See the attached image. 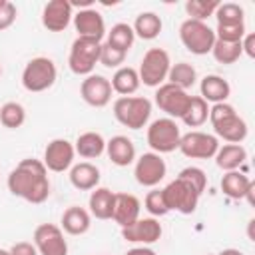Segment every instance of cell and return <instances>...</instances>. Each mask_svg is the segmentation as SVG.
<instances>
[{
	"instance_id": "6da1fadb",
	"label": "cell",
	"mask_w": 255,
	"mask_h": 255,
	"mask_svg": "<svg viewBox=\"0 0 255 255\" xmlns=\"http://www.w3.org/2000/svg\"><path fill=\"white\" fill-rule=\"evenodd\" d=\"M6 185L12 195L28 203H44L50 197L48 169L40 159H34V157L22 159L8 173Z\"/></svg>"
},
{
	"instance_id": "7a4b0ae2",
	"label": "cell",
	"mask_w": 255,
	"mask_h": 255,
	"mask_svg": "<svg viewBox=\"0 0 255 255\" xmlns=\"http://www.w3.org/2000/svg\"><path fill=\"white\" fill-rule=\"evenodd\" d=\"M209 122L213 126L215 137H221L227 143H241L247 137V122L227 102L213 104L209 108Z\"/></svg>"
},
{
	"instance_id": "3957f363",
	"label": "cell",
	"mask_w": 255,
	"mask_h": 255,
	"mask_svg": "<svg viewBox=\"0 0 255 255\" xmlns=\"http://www.w3.org/2000/svg\"><path fill=\"white\" fill-rule=\"evenodd\" d=\"M151 102L141 96H120L114 102V118L129 129H141L149 122Z\"/></svg>"
},
{
	"instance_id": "277c9868",
	"label": "cell",
	"mask_w": 255,
	"mask_h": 255,
	"mask_svg": "<svg viewBox=\"0 0 255 255\" xmlns=\"http://www.w3.org/2000/svg\"><path fill=\"white\" fill-rule=\"evenodd\" d=\"M58 70L56 64L46 58V56H36L32 58L24 70H22V86L28 92H46L56 84Z\"/></svg>"
},
{
	"instance_id": "5b68a950",
	"label": "cell",
	"mask_w": 255,
	"mask_h": 255,
	"mask_svg": "<svg viewBox=\"0 0 255 255\" xmlns=\"http://www.w3.org/2000/svg\"><path fill=\"white\" fill-rule=\"evenodd\" d=\"M161 193H163V201H165L167 209L169 211H179L183 215L193 213L197 209V203H199V197H201V193L189 181H185L179 175L173 181H169L161 189Z\"/></svg>"
},
{
	"instance_id": "8992f818",
	"label": "cell",
	"mask_w": 255,
	"mask_h": 255,
	"mask_svg": "<svg viewBox=\"0 0 255 255\" xmlns=\"http://www.w3.org/2000/svg\"><path fill=\"white\" fill-rule=\"evenodd\" d=\"M179 40L187 52H191L195 56H205L211 52V48L215 44V32H213V28L207 26V22L187 18L179 26Z\"/></svg>"
},
{
	"instance_id": "52a82bcc",
	"label": "cell",
	"mask_w": 255,
	"mask_h": 255,
	"mask_svg": "<svg viewBox=\"0 0 255 255\" xmlns=\"http://www.w3.org/2000/svg\"><path fill=\"white\" fill-rule=\"evenodd\" d=\"M100 50H102V42L94 40V38H76L72 42L70 48V56H68V66L76 76H90L96 68V64H100Z\"/></svg>"
},
{
	"instance_id": "ba28073f",
	"label": "cell",
	"mask_w": 255,
	"mask_h": 255,
	"mask_svg": "<svg viewBox=\"0 0 255 255\" xmlns=\"http://www.w3.org/2000/svg\"><path fill=\"white\" fill-rule=\"evenodd\" d=\"M169 68H171L169 54L163 48H149L139 62V70H137L139 82L149 88H159L161 84H165Z\"/></svg>"
},
{
	"instance_id": "9c48e42d",
	"label": "cell",
	"mask_w": 255,
	"mask_h": 255,
	"mask_svg": "<svg viewBox=\"0 0 255 255\" xmlns=\"http://www.w3.org/2000/svg\"><path fill=\"white\" fill-rule=\"evenodd\" d=\"M181 139V131L175 120L171 118H159L153 120L147 128V145L155 153H169L175 151Z\"/></svg>"
},
{
	"instance_id": "30bf717a",
	"label": "cell",
	"mask_w": 255,
	"mask_h": 255,
	"mask_svg": "<svg viewBox=\"0 0 255 255\" xmlns=\"http://www.w3.org/2000/svg\"><path fill=\"white\" fill-rule=\"evenodd\" d=\"M177 149L191 159H211L219 149V139L205 131H187L181 135Z\"/></svg>"
},
{
	"instance_id": "8fae6325",
	"label": "cell",
	"mask_w": 255,
	"mask_h": 255,
	"mask_svg": "<svg viewBox=\"0 0 255 255\" xmlns=\"http://www.w3.org/2000/svg\"><path fill=\"white\" fill-rule=\"evenodd\" d=\"M189 100H191V96L185 90H181V88H177L173 84H167V82L161 84L155 90V104H157V108L161 112H165L167 118H171V120L173 118L181 120V116L185 114V110L189 106Z\"/></svg>"
},
{
	"instance_id": "7c38bea8",
	"label": "cell",
	"mask_w": 255,
	"mask_h": 255,
	"mask_svg": "<svg viewBox=\"0 0 255 255\" xmlns=\"http://www.w3.org/2000/svg\"><path fill=\"white\" fill-rule=\"evenodd\" d=\"M165 173H167V165L163 157L155 151H147L135 159L133 175H135V181L143 187H155L165 177Z\"/></svg>"
},
{
	"instance_id": "4fadbf2b",
	"label": "cell",
	"mask_w": 255,
	"mask_h": 255,
	"mask_svg": "<svg viewBox=\"0 0 255 255\" xmlns=\"http://www.w3.org/2000/svg\"><path fill=\"white\" fill-rule=\"evenodd\" d=\"M34 245L38 255H68L64 231L54 223H40L34 229Z\"/></svg>"
},
{
	"instance_id": "5bb4252c",
	"label": "cell",
	"mask_w": 255,
	"mask_h": 255,
	"mask_svg": "<svg viewBox=\"0 0 255 255\" xmlns=\"http://www.w3.org/2000/svg\"><path fill=\"white\" fill-rule=\"evenodd\" d=\"M74 155H76L74 143L68 141V139H64V137H56V139H52V141L46 145L42 163L46 165L48 171L62 173V171H66V169L72 167Z\"/></svg>"
},
{
	"instance_id": "9a60e30c",
	"label": "cell",
	"mask_w": 255,
	"mask_h": 255,
	"mask_svg": "<svg viewBox=\"0 0 255 255\" xmlns=\"http://www.w3.org/2000/svg\"><path fill=\"white\" fill-rule=\"evenodd\" d=\"M112 84L106 76H100V74H90L86 76V80H82V86H80V96L82 100L92 106V108H104L110 104L112 100Z\"/></svg>"
},
{
	"instance_id": "2e32d148",
	"label": "cell",
	"mask_w": 255,
	"mask_h": 255,
	"mask_svg": "<svg viewBox=\"0 0 255 255\" xmlns=\"http://www.w3.org/2000/svg\"><path fill=\"white\" fill-rule=\"evenodd\" d=\"M163 229L161 223L155 217H139L135 219L131 225L122 227V237L129 243H141V245H149L159 241Z\"/></svg>"
},
{
	"instance_id": "e0dca14e",
	"label": "cell",
	"mask_w": 255,
	"mask_h": 255,
	"mask_svg": "<svg viewBox=\"0 0 255 255\" xmlns=\"http://www.w3.org/2000/svg\"><path fill=\"white\" fill-rule=\"evenodd\" d=\"M72 10L68 0H50L42 10V26L50 32H64L74 18Z\"/></svg>"
},
{
	"instance_id": "ac0fdd59",
	"label": "cell",
	"mask_w": 255,
	"mask_h": 255,
	"mask_svg": "<svg viewBox=\"0 0 255 255\" xmlns=\"http://www.w3.org/2000/svg\"><path fill=\"white\" fill-rule=\"evenodd\" d=\"M74 28L80 38H94L100 40L106 36V22L104 16L96 8H84L74 14Z\"/></svg>"
},
{
	"instance_id": "d6986e66",
	"label": "cell",
	"mask_w": 255,
	"mask_h": 255,
	"mask_svg": "<svg viewBox=\"0 0 255 255\" xmlns=\"http://www.w3.org/2000/svg\"><path fill=\"white\" fill-rule=\"evenodd\" d=\"M139 211H141V203H139V199L135 195H131V193H116L112 219L120 227H128L135 219H139Z\"/></svg>"
},
{
	"instance_id": "ffe728a7",
	"label": "cell",
	"mask_w": 255,
	"mask_h": 255,
	"mask_svg": "<svg viewBox=\"0 0 255 255\" xmlns=\"http://www.w3.org/2000/svg\"><path fill=\"white\" fill-rule=\"evenodd\" d=\"M106 153L118 167H126L135 161V145L128 135H114L106 141Z\"/></svg>"
},
{
	"instance_id": "44dd1931",
	"label": "cell",
	"mask_w": 255,
	"mask_h": 255,
	"mask_svg": "<svg viewBox=\"0 0 255 255\" xmlns=\"http://www.w3.org/2000/svg\"><path fill=\"white\" fill-rule=\"evenodd\" d=\"M70 183L80 191H92L100 183V169L90 161H80L70 169Z\"/></svg>"
},
{
	"instance_id": "7402d4cb",
	"label": "cell",
	"mask_w": 255,
	"mask_h": 255,
	"mask_svg": "<svg viewBox=\"0 0 255 255\" xmlns=\"http://www.w3.org/2000/svg\"><path fill=\"white\" fill-rule=\"evenodd\" d=\"M92 225V215L80 205H72L62 213V231L68 235H84Z\"/></svg>"
},
{
	"instance_id": "603a6c76",
	"label": "cell",
	"mask_w": 255,
	"mask_h": 255,
	"mask_svg": "<svg viewBox=\"0 0 255 255\" xmlns=\"http://www.w3.org/2000/svg\"><path fill=\"white\" fill-rule=\"evenodd\" d=\"M199 92H201V98L205 102H211V104H221V102H227L229 94H231V86L227 80H223L221 76L217 74H209L201 80L199 84Z\"/></svg>"
},
{
	"instance_id": "cb8c5ba5",
	"label": "cell",
	"mask_w": 255,
	"mask_h": 255,
	"mask_svg": "<svg viewBox=\"0 0 255 255\" xmlns=\"http://www.w3.org/2000/svg\"><path fill=\"white\" fill-rule=\"evenodd\" d=\"M114 203H116V191L108 187H96L90 193V215L96 219H112L114 213Z\"/></svg>"
},
{
	"instance_id": "d4e9b609",
	"label": "cell",
	"mask_w": 255,
	"mask_h": 255,
	"mask_svg": "<svg viewBox=\"0 0 255 255\" xmlns=\"http://www.w3.org/2000/svg\"><path fill=\"white\" fill-rule=\"evenodd\" d=\"M247 159V149L241 143H225L219 145L215 153V163L223 171H235L239 169Z\"/></svg>"
},
{
	"instance_id": "484cf974",
	"label": "cell",
	"mask_w": 255,
	"mask_h": 255,
	"mask_svg": "<svg viewBox=\"0 0 255 255\" xmlns=\"http://www.w3.org/2000/svg\"><path fill=\"white\" fill-rule=\"evenodd\" d=\"M255 183L239 169L235 171H225V175L221 177V191L223 195L231 197V199H245L247 191L253 187Z\"/></svg>"
},
{
	"instance_id": "4316f807",
	"label": "cell",
	"mask_w": 255,
	"mask_h": 255,
	"mask_svg": "<svg viewBox=\"0 0 255 255\" xmlns=\"http://www.w3.org/2000/svg\"><path fill=\"white\" fill-rule=\"evenodd\" d=\"M74 149L84 159H96L106 151V139L98 131H84L78 135Z\"/></svg>"
},
{
	"instance_id": "83f0119b",
	"label": "cell",
	"mask_w": 255,
	"mask_h": 255,
	"mask_svg": "<svg viewBox=\"0 0 255 255\" xmlns=\"http://www.w3.org/2000/svg\"><path fill=\"white\" fill-rule=\"evenodd\" d=\"M110 84H112V90H114L116 94H120V96H131V94H135L137 88L141 86L139 76H137V70L131 68V66H122V68H118V70L114 72Z\"/></svg>"
},
{
	"instance_id": "f1b7e54d",
	"label": "cell",
	"mask_w": 255,
	"mask_h": 255,
	"mask_svg": "<svg viewBox=\"0 0 255 255\" xmlns=\"http://www.w3.org/2000/svg\"><path fill=\"white\" fill-rule=\"evenodd\" d=\"M161 28H163V22H161V18L155 12H141V14H137L135 16V22L131 26L133 34L137 38H141V40H153V38H157L159 32H161Z\"/></svg>"
},
{
	"instance_id": "f546056e",
	"label": "cell",
	"mask_w": 255,
	"mask_h": 255,
	"mask_svg": "<svg viewBox=\"0 0 255 255\" xmlns=\"http://www.w3.org/2000/svg\"><path fill=\"white\" fill-rule=\"evenodd\" d=\"M197 80V72L189 62H177L171 64L169 72H167V84H173L181 90L187 92V88H191Z\"/></svg>"
},
{
	"instance_id": "4dcf8cb0",
	"label": "cell",
	"mask_w": 255,
	"mask_h": 255,
	"mask_svg": "<svg viewBox=\"0 0 255 255\" xmlns=\"http://www.w3.org/2000/svg\"><path fill=\"white\" fill-rule=\"evenodd\" d=\"M207 118H209V106H207V102L201 96H191L189 106H187L185 114L181 116V122L187 128H199V126H203L207 122Z\"/></svg>"
},
{
	"instance_id": "1f68e13d",
	"label": "cell",
	"mask_w": 255,
	"mask_h": 255,
	"mask_svg": "<svg viewBox=\"0 0 255 255\" xmlns=\"http://www.w3.org/2000/svg\"><path fill=\"white\" fill-rule=\"evenodd\" d=\"M133 40H135V34L131 30L129 24L126 22H118L112 26V30L108 32V38H106V44H110L112 48L116 50H122L128 54V50L133 46Z\"/></svg>"
},
{
	"instance_id": "d6a6232c",
	"label": "cell",
	"mask_w": 255,
	"mask_h": 255,
	"mask_svg": "<svg viewBox=\"0 0 255 255\" xmlns=\"http://www.w3.org/2000/svg\"><path fill=\"white\" fill-rule=\"evenodd\" d=\"M26 122V110L18 102H6L0 108V124L8 129H16Z\"/></svg>"
},
{
	"instance_id": "836d02e7",
	"label": "cell",
	"mask_w": 255,
	"mask_h": 255,
	"mask_svg": "<svg viewBox=\"0 0 255 255\" xmlns=\"http://www.w3.org/2000/svg\"><path fill=\"white\" fill-rule=\"evenodd\" d=\"M217 24L227 26V24H245V12L239 4L235 2H219L215 14Z\"/></svg>"
},
{
	"instance_id": "e575fe53",
	"label": "cell",
	"mask_w": 255,
	"mask_h": 255,
	"mask_svg": "<svg viewBox=\"0 0 255 255\" xmlns=\"http://www.w3.org/2000/svg\"><path fill=\"white\" fill-rule=\"evenodd\" d=\"M211 54L213 58L219 62V64H235L239 58H241V42H221V40H215L213 48H211Z\"/></svg>"
},
{
	"instance_id": "d590c367",
	"label": "cell",
	"mask_w": 255,
	"mask_h": 255,
	"mask_svg": "<svg viewBox=\"0 0 255 255\" xmlns=\"http://www.w3.org/2000/svg\"><path fill=\"white\" fill-rule=\"evenodd\" d=\"M217 6H219L217 0H187L185 2V12L191 20L205 22L209 16L215 14Z\"/></svg>"
},
{
	"instance_id": "8d00e7d4",
	"label": "cell",
	"mask_w": 255,
	"mask_h": 255,
	"mask_svg": "<svg viewBox=\"0 0 255 255\" xmlns=\"http://www.w3.org/2000/svg\"><path fill=\"white\" fill-rule=\"evenodd\" d=\"M143 205H145V209H147V213H149L151 217H161V215L169 213V209H167V205H165V201H163L161 189H151V191H147V195H145V199H143Z\"/></svg>"
},
{
	"instance_id": "74e56055",
	"label": "cell",
	"mask_w": 255,
	"mask_h": 255,
	"mask_svg": "<svg viewBox=\"0 0 255 255\" xmlns=\"http://www.w3.org/2000/svg\"><path fill=\"white\" fill-rule=\"evenodd\" d=\"M213 32H215V40H221V42H241L243 36L247 34L245 24H227V26L217 24Z\"/></svg>"
},
{
	"instance_id": "f35d334b",
	"label": "cell",
	"mask_w": 255,
	"mask_h": 255,
	"mask_svg": "<svg viewBox=\"0 0 255 255\" xmlns=\"http://www.w3.org/2000/svg\"><path fill=\"white\" fill-rule=\"evenodd\" d=\"M124 60H126V52H122V50H116V48H112L110 44H102V50H100V64L102 66H106V68H122V64H124Z\"/></svg>"
},
{
	"instance_id": "ab89813d",
	"label": "cell",
	"mask_w": 255,
	"mask_h": 255,
	"mask_svg": "<svg viewBox=\"0 0 255 255\" xmlns=\"http://www.w3.org/2000/svg\"><path fill=\"white\" fill-rule=\"evenodd\" d=\"M179 177H183L185 181H189V183H191L199 193H203V191H205L207 175H205V171H203V169L189 165V167H185V169H181V171H179Z\"/></svg>"
},
{
	"instance_id": "60d3db41",
	"label": "cell",
	"mask_w": 255,
	"mask_h": 255,
	"mask_svg": "<svg viewBox=\"0 0 255 255\" xmlns=\"http://www.w3.org/2000/svg\"><path fill=\"white\" fill-rule=\"evenodd\" d=\"M18 10L10 0H0V32L8 30L14 22H16Z\"/></svg>"
},
{
	"instance_id": "b9f144b4",
	"label": "cell",
	"mask_w": 255,
	"mask_h": 255,
	"mask_svg": "<svg viewBox=\"0 0 255 255\" xmlns=\"http://www.w3.org/2000/svg\"><path fill=\"white\" fill-rule=\"evenodd\" d=\"M8 251H10V255H38L36 245L30 243V241H18Z\"/></svg>"
},
{
	"instance_id": "7bdbcfd3",
	"label": "cell",
	"mask_w": 255,
	"mask_h": 255,
	"mask_svg": "<svg viewBox=\"0 0 255 255\" xmlns=\"http://www.w3.org/2000/svg\"><path fill=\"white\" fill-rule=\"evenodd\" d=\"M241 52L247 54L249 58H255V34L253 32H249V34L243 36V40H241Z\"/></svg>"
},
{
	"instance_id": "ee69618b",
	"label": "cell",
	"mask_w": 255,
	"mask_h": 255,
	"mask_svg": "<svg viewBox=\"0 0 255 255\" xmlns=\"http://www.w3.org/2000/svg\"><path fill=\"white\" fill-rule=\"evenodd\" d=\"M126 255H155V251L149 249V247H145V245H141V247H133V249H129Z\"/></svg>"
},
{
	"instance_id": "f6af8a7d",
	"label": "cell",
	"mask_w": 255,
	"mask_h": 255,
	"mask_svg": "<svg viewBox=\"0 0 255 255\" xmlns=\"http://www.w3.org/2000/svg\"><path fill=\"white\" fill-rule=\"evenodd\" d=\"M219 255H243L239 249H233V247H229V249H223Z\"/></svg>"
},
{
	"instance_id": "bcb514c9",
	"label": "cell",
	"mask_w": 255,
	"mask_h": 255,
	"mask_svg": "<svg viewBox=\"0 0 255 255\" xmlns=\"http://www.w3.org/2000/svg\"><path fill=\"white\" fill-rule=\"evenodd\" d=\"M0 255H10V251L8 249H0Z\"/></svg>"
},
{
	"instance_id": "7dc6e473",
	"label": "cell",
	"mask_w": 255,
	"mask_h": 255,
	"mask_svg": "<svg viewBox=\"0 0 255 255\" xmlns=\"http://www.w3.org/2000/svg\"><path fill=\"white\" fill-rule=\"evenodd\" d=\"M0 76H2V66H0Z\"/></svg>"
},
{
	"instance_id": "c3c4849f",
	"label": "cell",
	"mask_w": 255,
	"mask_h": 255,
	"mask_svg": "<svg viewBox=\"0 0 255 255\" xmlns=\"http://www.w3.org/2000/svg\"><path fill=\"white\" fill-rule=\"evenodd\" d=\"M207 255H211V253H207Z\"/></svg>"
}]
</instances>
